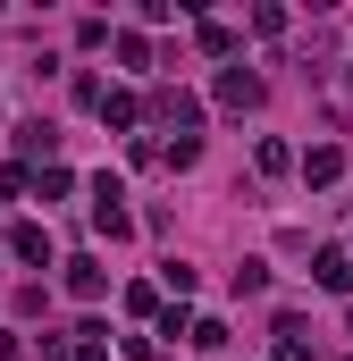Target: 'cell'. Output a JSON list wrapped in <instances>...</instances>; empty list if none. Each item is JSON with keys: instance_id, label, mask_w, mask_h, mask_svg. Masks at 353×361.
Instances as JSON below:
<instances>
[{"instance_id": "cell-3", "label": "cell", "mask_w": 353, "mask_h": 361, "mask_svg": "<svg viewBox=\"0 0 353 361\" xmlns=\"http://www.w3.org/2000/svg\"><path fill=\"white\" fill-rule=\"evenodd\" d=\"M101 286H109V269H101V261H68V294H85V302H92Z\"/></svg>"}, {"instance_id": "cell-8", "label": "cell", "mask_w": 353, "mask_h": 361, "mask_svg": "<svg viewBox=\"0 0 353 361\" xmlns=\"http://www.w3.org/2000/svg\"><path fill=\"white\" fill-rule=\"evenodd\" d=\"M17 143H25V160H34V152H51L59 135H51V118H25V126H17Z\"/></svg>"}, {"instance_id": "cell-4", "label": "cell", "mask_w": 353, "mask_h": 361, "mask_svg": "<svg viewBox=\"0 0 353 361\" xmlns=\"http://www.w3.org/2000/svg\"><path fill=\"white\" fill-rule=\"evenodd\" d=\"M8 252H17V261H51V235H42V227H17Z\"/></svg>"}, {"instance_id": "cell-2", "label": "cell", "mask_w": 353, "mask_h": 361, "mask_svg": "<svg viewBox=\"0 0 353 361\" xmlns=\"http://www.w3.org/2000/svg\"><path fill=\"white\" fill-rule=\"evenodd\" d=\"M219 101H227V109H261V76L227 68V76H219Z\"/></svg>"}, {"instance_id": "cell-7", "label": "cell", "mask_w": 353, "mask_h": 361, "mask_svg": "<svg viewBox=\"0 0 353 361\" xmlns=\"http://www.w3.org/2000/svg\"><path fill=\"white\" fill-rule=\"evenodd\" d=\"M160 118H169V126H193V118H202V101H193V92H160Z\"/></svg>"}, {"instance_id": "cell-9", "label": "cell", "mask_w": 353, "mask_h": 361, "mask_svg": "<svg viewBox=\"0 0 353 361\" xmlns=\"http://www.w3.org/2000/svg\"><path fill=\"white\" fill-rule=\"evenodd\" d=\"M92 101H101V118H109V126H135V101H126V92H92Z\"/></svg>"}, {"instance_id": "cell-6", "label": "cell", "mask_w": 353, "mask_h": 361, "mask_svg": "<svg viewBox=\"0 0 353 361\" xmlns=\"http://www.w3.org/2000/svg\"><path fill=\"white\" fill-rule=\"evenodd\" d=\"M311 353V336H303V319H277V361H303Z\"/></svg>"}, {"instance_id": "cell-1", "label": "cell", "mask_w": 353, "mask_h": 361, "mask_svg": "<svg viewBox=\"0 0 353 361\" xmlns=\"http://www.w3.org/2000/svg\"><path fill=\"white\" fill-rule=\"evenodd\" d=\"M311 277H320L328 294H353V252H337V244H328V252L311 261Z\"/></svg>"}, {"instance_id": "cell-5", "label": "cell", "mask_w": 353, "mask_h": 361, "mask_svg": "<svg viewBox=\"0 0 353 361\" xmlns=\"http://www.w3.org/2000/svg\"><path fill=\"white\" fill-rule=\"evenodd\" d=\"M303 177H311V185H337V177H345V152H311Z\"/></svg>"}]
</instances>
